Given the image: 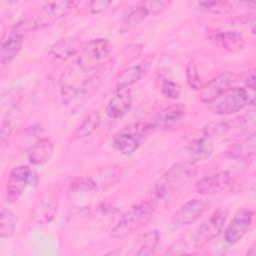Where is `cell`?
Segmentation results:
<instances>
[{
	"instance_id": "1f68e13d",
	"label": "cell",
	"mask_w": 256,
	"mask_h": 256,
	"mask_svg": "<svg viewBox=\"0 0 256 256\" xmlns=\"http://www.w3.org/2000/svg\"><path fill=\"white\" fill-rule=\"evenodd\" d=\"M186 79L187 83L193 90H201L203 87V83L201 77L199 75L197 66L194 61H190L186 67Z\"/></svg>"
},
{
	"instance_id": "9a60e30c",
	"label": "cell",
	"mask_w": 256,
	"mask_h": 256,
	"mask_svg": "<svg viewBox=\"0 0 256 256\" xmlns=\"http://www.w3.org/2000/svg\"><path fill=\"white\" fill-rule=\"evenodd\" d=\"M58 205V193L55 191L45 192L33 207L32 219L36 223L40 224H46L51 222L57 213Z\"/></svg>"
},
{
	"instance_id": "74e56055",
	"label": "cell",
	"mask_w": 256,
	"mask_h": 256,
	"mask_svg": "<svg viewBox=\"0 0 256 256\" xmlns=\"http://www.w3.org/2000/svg\"><path fill=\"white\" fill-rule=\"evenodd\" d=\"M256 254V250H255V248H254V245L250 248V251H248V255H250V256H254Z\"/></svg>"
},
{
	"instance_id": "e0dca14e",
	"label": "cell",
	"mask_w": 256,
	"mask_h": 256,
	"mask_svg": "<svg viewBox=\"0 0 256 256\" xmlns=\"http://www.w3.org/2000/svg\"><path fill=\"white\" fill-rule=\"evenodd\" d=\"M152 60V57H146L138 63L131 65L125 68L122 72H120L114 80L115 90L129 88L131 85L145 77L150 70Z\"/></svg>"
},
{
	"instance_id": "ffe728a7",
	"label": "cell",
	"mask_w": 256,
	"mask_h": 256,
	"mask_svg": "<svg viewBox=\"0 0 256 256\" xmlns=\"http://www.w3.org/2000/svg\"><path fill=\"white\" fill-rule=\"evenodd\" d=\"M185 108L182 104H173L160 110L154 118L148 122L151 130L169 129L176 126L184 117Z\"/></svg>"
},
{
	"instance_id": "83f0119b",
	"label": "cell",
	"mask_w": 256,
	"mask_h": 256,
	"mask_svg": "<svg viewBox=\"0 0 256 256\" xmlns=\"http://www.w3.org/2000/svg\"><path fill=\"white\" fill-rule=\"evenodd\" d=\"M191 5L195 10L212 14H226L233 10V5L225 0L195 1Z\"/></svg>"
},
{
	"instance_id": "7c38bea8",
	"label": "cell",
	"mask_w": 256,
	"mask_h": 256,
	"mask_svg": "<svg viewBox=\"0 0 256 256\" xmlns=\"http://www.w3.org/2000/svg\"><path fill=\"white\" fill-rule=\"evenodd\" d=\"M209 205V201L202 198L188 200L173 213L171 225L174 228H182L191 225L208 210Z\"/></svg>"
},
{
	"instance_id": "ba28073f",
	"label": "cell",
	"mask_w": 256,
	"mask_h": 256,
	"mask_svg": "<svg viewBox=\"0 0 256 256\" xmlns=\"http://www.w3.org/2000/svg\"><path fill=\"white\" fill-rule=\"evenodd\" d=\"M37 181V173L30 167L25 165L14 167L9 173L6 185L7 200L11 202L18 200L26 187L35 185Z\"/></svg>"
},
{
	"instance_id": "277c9868",
	"label": "cell",
	"mask_w": 256,
	"mask_h": 256,
	"mask_svg": "<svg viewBox=\"0 0 256 256\" xmlns=\"http://www.w3.org/2000/svg\"><path fill=\"white\" fill-rule=\"evenodd\" d=\"M32 30H35L33 18H27L17 22L12 29L4 35L0 46L1 64L5 65L9 63L18 55L22 48L24 36Z\"/></svg>"
},
{
	"instance_id": "5bb4252c",
	"label": "cell",
	"mask_w": 256,
	"mask_h": 256,
	"mask_svg": "<svg viewBox=\"0 0 256 256\" xmlns=\"http://www.w3.org/2000/svg\"><path fill=\"white\" fill-rule=\"evenodd\" d=\"M213 152V141L212 139L203 134L200 137L194 138L189 141L181 150L180 155L182 161L196 164L199 161L205 160Z\"/></svg>"
},
{
	"instance_id": "cb8c5ba5",
	"label": "cell",
	"mask_w": 256,
	"mask_h": 256,
	"mask_svg": "<svg viewBox=\"0 0 256 256\" xmlns=\"http://www.w3.org/2000/svg\"><path fill=\"white\" fill-rule=\"evenodd\" d=\"M53 149V143L49 139H39L29 147L27 151L28 159L33 165H43L50 160Z\"/></svg>"
},
{
	"instance_id": "d6986e66",
	"label": "cell",
	"mask_w": 256,
	"mask_h": 256,
	"mask_svg": "<svg viewBox=\"0 0 256 256\" xmlns=\"http://www.w3.org/2000/svg\"><path fill=\"white\" fill-rule=\"evenodd\" d=\"M254 213L251 210L238 212L224 231V239L229 244H235L243 238L253 222Z\"/></svg>"
},
{
	"instance_id": "603a6c76",
	"label": "cell",
	"mask_w": 256,
	"mask_h": 256,
	"mask_svg": "<svg viewBox=\"0 0 256 256\" xmlns=\"http://www.w3.org/2000/svg\"><path fill=\"white\" fill-rule=\"evenodd\" d=\"M81 41L77 36H69L55 42L49 50V55L55 60H66L79 53Z\"/></svg>"
},
{
	"instance_id": "9c48e42d",
	"label": "cell",
	"mask_w": 256,
	"mask_h": 256,
	"mask_svg": "<svg viewBox=\"0 0 256 256\" xmlns=\"http://www.w3.org/2000/svg\"><path fill=\"white\" fill-rule=\"evenodd\" d=\"M253 118L249 115L238 116L226 121L209 124L204 129V134L209 136L211 139L214 137L221 139H231L245 132L248 127L252 124Z\"/></svg>"
},
{
	"instance_id": "4316f807",
	"label": "cell",
	"mask_w": 256,
	"mask_h": 256,
	"mask_svg": "<svg viewBox=\"0 0 256 256\" xmlns=\"http://www.w3.org/2000/svg\"><path fill=\"white\" fill-rule=\"evenodd\" d=\"M160 235L157 230H152L141 234L135 241L130 254L133 255H151L159 244Z\"/></svg>"
},
{
	"instance_id": "d4e9b609",
	"label": "cell",
	"mask_w": 256,
	"mask_h": 256,
	"mask_svg": "<svg viewBox=\"0 0 256 256\" xmlns=\"http://www.w3.org/2000/svg\"><path fill=\"white\" fill-rule=\"evenodd\" d=\"M122 177V169L116 164H110L100 168L92 178L96 183V189H107L116 185Z\"/></svg>"
},
{
	"instance_id": "d6a6232c",
	"label": "cell",
	"mask_w": 256,
	"mask_h": 256,
	"mask_svg": "<svg viewBox=\"0 0 256 256\" xmlns=\"http://www.w3.org/2000/svg\"><path fill=\"white\" fill-rule=\"evenodd\" d=\"M162 94L169 99H177L180 95V85L170 79H164L161 83Z\"/></svg>"
},
{
	"instance_id": "f1b7e54d",
	"label": "cell",
	"mask_w": 256,
	"mask_h": 256,
	"mask_svg": "<svg viewBox=\"0 0 256 256\" xmlns=\"http://www.w3.org/2000/svg\"><path fill=\"white\" fill-rule=\"evenodd\" d=\"M101 124V116L98 111H93L89 115H87L80 126L74 133V137L77 139H82L90 136L93 132H95Z\"/></svg>"
},
{
	"instance_id": "5b68a950",
	"label": "cell",
	"mask_w": 256,
	"mask_h": 256,
	"mask_svg": "<svg viewBox=\"0 0 256 256\" xmlns=\"http://www.w3.org/2000/svg\"><path fill=\"white\" fill-rule=\"evenodd\" d=\"M151 128L146 123H135L119 130L113 137L112 145L116 151L123 155L134 153L144 142Z\"/></svg>"
},
{
	"instance_id": "d590c367",
	"label": "cell",
	"mask_w": 256,
	"mask_h": 256,
	"mask_svg": "<svg viewBox=\"0 0 256 256\" xmlns=\"http://www.w3.org/2000/svg\"><path fill=\"white\" fill-rule=\"evenodd\" d=\"M241 81L244 83V85L251 89L252 91L255 90V70L254 69H250L246 72H244L241 76Z\"/></svg>"
},
{
	"instance_id": "e575fe53",
	"label": "cell",
	"mask_w": 256,
	"mask_h": 256,
	"mask_svg": "<svg viewBox=\"0 0 256 256\" xmlns=\"http://www.w3.org/2000/svg\"><path fill=\"white\" fill-rule=\"evenodd\" d=\"M187 246L184 240H180L178 242H175L169 249L165 252L166 255H179V254H188L190 252L187 251Z\"/></svg>"
},
{
	"instance_id": "4dcf8cb0",
	"label": "cell",
	"mask_w": 256,
	"mask_h": 256,
	"mask_svg": "<svg viewBox=\"0 0 256 256\" xmlns=\"http://www.w3.org/2000/svg\"><path fill=\"white\" fill-rule=\"evenodd\" d=\"M96 189V183L92 176H79L70 183V190L77 193H86Z\"/></svg>"
},
{
	"instance_id": "3957f363",
	"label": "cell",
	"mask_w": 256,
	"mask_h": 256,
	"mask_svg": "<svg viewBox=\"0 0 256 256\" xmlns=\"http://www.w3.org/2000/svg\"><path fill=\"white\" fill-rule=\"evenodd\" d=\"M250 102L249 91L231 86L206 103L208 109L217 115H229L242 110Z\"/></svg>"
},
{
	"instance_id": "44dd1931",
	"label": "cell",
	"mask_w": 256,
	"mask_h": 256,
	"mask_svg": "<svg viewBox=\"0 0 256 256\" xmlns=\"http://www.w3.org/2000/svg\"><path fill=\"white\" fill-rule=\"evenodd\" d=\"M231 183V174L227 171H220L202 177L197 181L195 188L199 194L213 195L221 192Z\"/></svg>"
},
{
	"instance_id": "7402d4cb",
	"label": "cell",
	"mask_w": 256,
	"mask_h": 256,
	"mask_svg": "<svg viewBox=\"0 0 256 256\" xmlns=\"http://www.w3.org/2000/svg\"><path fill=\"white\" fill-rule=\"evenodd\" d=\"M132 105V95L129 88L116 90V94L108 101L106 115L113 120L122 118L127 114Z\"/></svg>"
},
{
	"instance_id": "8992f818",
	"label": "cell",
	"mask_w": 256,
	"mask_h": 256,
	"mask_svg": "<svg viewBox=\"0 0 256 256\" xmlns=\"http://www.w3.org/2000/svg\"><path fill=\"white\" fill-rule=\"evenodd\" d=\"M111 52V44L107 39L97 38L87 42L79 51L76 61L88 73L103 65Z\"/></svg>"
},
{
	"instance_id": "484cf974",
	"label": "cell",
	"mask_w": 256,
	"mask_h": 256,
	"mask_svg": "<svg viewBox=\"0 0 256 256\" xmlns=\"http://www.w3.org/2000/svg\"><path fill=\"white\" fill-rule=\"evenodd\" d=\"M255 149H256V137H255V134L253 133L247 138L231 145L226 150V156L234 160L246 161L252 155H254Z\"/></svg>"
},
{
	"instance_id": "8d00e7d4",
	"label": "cell",
	"mask_w": 256,
	"mask_h": 256,
	"mask_svg": "<svg viewBox=\"0 0 256 256\" xmlns=\"http://www.w3.org/2000/svg\"><path fill=\"white\" fill-rule=\"evenodd\" d=\"M12 133V127L9 121L7 120H3L1 123V132H0V138H1V143L5 144Z\"/></svg>"
},
{
	"instance_id": "8fae6325",
	"label": "cell",
	"mask_w": 256,
	"mask_h": 256,
	"mask_svg": "<svg viewBox=\"0 0 256 256\" xmlns=\"http://www.w3.org/2000/svg\"><path fill=\"white\" fill-rule=\"evenodd\" d=\"M78 5L77 1L61 0L45 4L33 17L35 29H42L52 25L61 18L65 17L73 8Z\"/></svg>"
},
{
	"instance_id": "52a82bcc",
	"label": "cell",
	"mask_w": 256,
	"mask_h": 256,
	"mask_svg": "<svg viewBox=\"0 0 256 256\" xmlns=\"http://www.w3.org/2000/svg\"><path fill=\"white\" fill-rule=\"evenodd\" d=\"M91 75L78 64L76 59L67 66L59 79L60 91L66 103L72 100Z\"/></svg>"
},
{
	"instance_id": "7a4b0ae2",
	"label": "cell",
	"mask_w": 256,
	"mask_h": 256,
	"mask_svg": "<svg viewBox=\"0 0 256 256\" xmlns=\"http://www.w3.org/2000/svg\"><path fill=\"white\" fill-rule=\"evenodd\" d=\"M196 172L195 164L179 162L170 167L155 183L154 191L158 199H166L181 189Z\"/></svg>"
},
{
	"instance_id": "2e32d148",
	"label": "cell",
	"mask_w": 256,
	"mask_h": 256,
	"mask_svg": "<svg viewBox=\"0 0 256 256\" xmlns=\"http://www.w3.org/2000/svg\"><path fill=\"white\" fill-rule=\"evenodd\" d=\"M206 35L207 38L217 46L232 53L241 51L245 46V40L243 36L234 30H218L207 28Z\"/></svg>"
},
{
	"instance_id": "6da1fadb",
	"label": "cell",
	"mask_w": 256,
	"mask_h": 256,
	"mask_svg": "<svg viewBox=\"0 0 256 256\" xmlns=\"http://www.w3.org/2000/svg\"><path fill=\"white\" fill-rule=\"evenodd\" d=\"M155 207L152 202L145 201L131 206L126 210L111 230L115 238H124L144 227L153 217Z\"/></svg>"
},
{
	"instance_id": "30bf717a",
	"label": "cell",
	"mask_w": 256,
	"mask_h": 256,
	"mask_svg": "<svg viewBox=\"0 0 256 256\" xmlns=\"http://www.w3.org/2000/svg\"><path fill=\"white\" fill-rule=\"evenodd\" d=\"M228 217L227 209L216 210L209 218H207L198 228L194 235L193 243L195 249L205 246L207 243L215 239L222 231Z\"/></svg>"
},
{
	"instance_id": "ac0fdd59",
	"label": "cell",
	"mask_w": 256,
	"mask_h": 256,
	"mask_svg": "<svg viewBox=\"0 0 256 256\" xmlns=\"http://www.w3.org/2000/svg\"><path fill=\"white\" fill-rule=\"evenodd\" d=\"M237 80V75L233 71H226L218 74L209 82L203 85L200 90V100L203 103H208L223 91L233 86Z\"/></svg>"
},
{
	"instance_id": "4fadbf2b",
	"label": "cell",
	"mask_w": 256,
	"mask_h": 256,
	"mask_svg": "<svg viewBox=\"0 0 256 256\" xmlns=\"http://www.w3.org/2000/svg\"><path fill=\"white\" fill-rule=\"evenodd\" d=\"M169 2L167 1H146L139 3L133 9H131V11L123 19L121 31L127 32L135 28L149 16L162 12L165 8H167Z\"/></svg>"
},
{
	"instance_id": "f546056e",
	"label": "cell",
	"mask_w": 256,
	"mask_h": 256,
	"mask_svg": "<svg viewBox=\"0 0 256 256\" xmlns=\"http://www.w3.org/2000/svg\"><path fill=\"white\" fill-rule=\"evenodd\" d=\"M16 228V218L9 209H3L0 216V234L2 238L11 236Z\"/></svg>"
},
{
	"instance_id": "836d02e7",
	"label": "cell",
	"mask_w": 256,
	"mask_h": 256,
	"mask_svg": "<svg viewBox=\"0 0 256 256\" xmlns=\"http://www.w3.org/2000/svg\"><path fill=\"white\" fill-rule=\"evenodd\" d=\"M111 5H112V2L110 1H105V0L92 1L89 3V9L92 14H98L109 9Z\"/></svg>"
}]
</instances>
